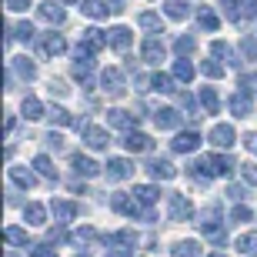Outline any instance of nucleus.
<instances>
[{
	"label": "nucleus",
	"mask_w": 257,
	"mask_h": 257,
	"mask_svg": "<svg viewBox=\"0 0 257 257\" xmlns=\"http://www.w3.org/2000/svg\"><path fill=\"white\" fill-rule=\"evenodd\" d=\"M234 167H237V164L230 161V157H224V154H207V157H200V161L194 164V174H197V177H230Z\"/></svg>",
	"instance_id": "1"
},
{
	"label": "nucleus",
	"mask_w": 257,
	"mask_h": 257,
	"mask_svg": "<svg viewBox=\"0 0 257 257\" xmlns=\"http://www.w3.org/2000/svg\"><path fill=\"white\" fill-rule=\"evenodd\" d=\"M200 234L210 240V244H224V220H220V210H217V204L214 207H207L204 210V217H200Z\"/></svg>",
	"instance_id": "2"
},
{
	"label": "nucleus",
	"mask_w": 257,
	"mask_h": 257,
	"mask_svg": "<svg viewBox=\"0 0 257 257\" xmlns=\"http://www.w3.org/2000/svg\"><path fill=\"white\" fill-rule=\"evenodd\" d=\"M110 207H114L117 214H124V217H141L144 214V220H154L151 210H141V200L131 197V194H114V197H110Z\"/></svg>",
	"instance_id": "3"
},
{
	"label": "nucleus",
	"mask_w": 257,
	"mask_h": 257,
	"mask_svg": "<svg viewBox=\"0 0 257 257\" xmlns=\"http://www.w3.org/2000/svg\"><path fill=\"white\" fill-rule=\"evenodd\" d=\"M90 70H94V50H87L84 44H80V47H77V60H74V67H70V74L90 87Z\"/></svg>",
	"instance_id": "4"
},
{
	"label": "nucleus",
	"mask_w": 257,
	"mask_h": 257,
	"mask_svg": "<svg viewBox=\"0 0 257 257\" xmlns=\"http://www.w3.org/2000/svg\"><path fill=\"white\" fill-rule=\"evenodd\" d=\"M167 214H171L174 224H184V220L194 217V204L184 194H171V200H167Z\"/></svg>",
	"instance_id": "5"
},
{
	"label": "nucleus",
	"mask_w": 257,
	"mask_h": 257,
	"mask_svg": "<svg viewBox=\"0 0 257 257\" xmlns=\"http://www.w3.org/2000/svg\"><path fill=\"white\" fill-rule=\"evenodd\" d=\"M100 87H104L107 97H124L127 87H124V74L117 70V67H107L104 74H100Z\"/></svg>",
	"instance_id": "6"
},
{
	"label": "nucleus",
	"mask_w": 257,
	"mask_h": 257,
	"mask_svg": "<svg viewBox=\"0 0 257 257\" xmlns=\"http://www.w3.org/2000/svg\"><path fill=\"white\" fill-rule=\"evenodd\" d=\"M217 151H230L234 144H237V134H234V127L230 124H214L210 127V137H207Z\"/></svg>",
	"instance_id": "7"
},
{
	"label": "nucleus",
	"mask_w": 257,
	"mask_h": 257,
	"mask_svg": "<svg viewBox=\"0 0 257 257\" xmlns=\"http://www.w3.org/2000/svg\"><path fill=\"white\" fill-rule=\"evenodd\" d=\"M197 147H200V134H197V131H181V134L171 141V151H174V154H194Z\"/></svg>",
	"instance_id": "8"
},
{
	"label": "nucleus",
	"mask_w": 257,
	"mask_h": 257,
	"mask_svg": "<svg viewBox=\"0 0 257 257\" xmlns=\"http://www.w3.org/2000/svg\"><path fill=\"white\" fill-rule=\"evenodd\" d=\"M50 210H54L57 224H70L80 214V204H74V200H50Z\"/></svg>",
	"instance_id": "9"
},
{
	"label": "nucleus",
	"mask_w": 257,
	"mask_h": 257,
	"mask_svg": "<svg viewBox=\"0 0 257 257\" xmlns=\"http://www.w3.org/2000/svg\"><path fill=\"white\" fill-rule=\"evenodd\" d=\"M107 127H117V131H134V127H137V114L114 107V110H107Z\"/></svg>",
	"instance_id": "10"
},
{
	"label": "nucleus",
	"mask_w": 257,
	"mask_h": 257,
	"mask_svg": "<svg viewBox=\"0 0 257 257\" xmlns=\"http://www.w3.org/2000/svg\"><path fill=\"white\" fill-rule=\"evenodd\" d=\"M64 50H67V40L60 37V34H54V30H50V34H44V37H40V54H44V57H60Z\"/></svg>",
	"instance_id": "11"
},
{
	"label": "nucleus",
	"mask_w": 257,
	"mask_h": 257,
	"mask_svg": "<svg viewBox=\"0 0 257 257\" xmlns=\"http://www.w3.org/2000/svg\"><path fill=\"white\" fill-rule=\"evenodd\" d=\"M164 40L161 37H147L144 40V47H141V57H144V64H161L164 60Z\"/></svg>",
	"instance_id": "12"
},
{
	"label": "nucleus",
	"mask_w": 257,
	"mask_h": 257,
	"mask_svg": "<svg viewBox=\"0 0 257 257\" xmlns=\"http://www.w3.org/2000/svg\"><path fill=\"white\" fill-rule=\"evenodd\" d=\"M84 144L90 147V151H104L107 144H110V137H107V131H104V127L84 124Z\"/></svg>",
	"instance_id": "13"
},
{
	"label": "nucleus",
	"mask_w": 257,
	"mask_h": 257,
	"mask_svg": "<svg viewBox=\"0 0 257 257\" xmlns=\"http://www.w3.org/2000/svg\"><path fill=\"white\" fill-rule=\"evenodd\" d=\"M154 124L161 127V131H177L181 127V114L174 107H157L154 110Z\"/></svg>",
	"instance_id": "14"
},
{
	"label": "nucleus",
	"mask_w": 257,
	"mask_h": 257,
	"mask_svg": "<svg viewBox=\"0 0 257 257\" xmlns=\"http://www.w3.org/2000/svg\"><path fill=\"white\" fill-rule=\"evenodd\" d=\"M124 147H127L131 154H147V151H154V141L147 137V134H141V131H127Z\"/></svg>",
	"instance_id": "15"
},
{
	"label": "nucleus",
	"mask_w": 257,
	"mask_h": 257,
	"mask_svg": "<svg viewBox=\"0 0 257 257\" xmlns=\"http://www.w3.org/2000/svg\"><path fill=\"white\" fill-rule=\"evenodd\" d=\"M147 171H151L154 181H174V177H177V167H174L171 161H164V157H154V161L147 164Z\"/></svg>",
	"instance_id": "16"
},
{
	"label": "nucleus",
	"mask_w": 257,
	"mask_h": 257,
	"mask_svg": "<svg viewBox=\"0 0 257 257\" xmlns=\"http://www.w3.org/2000/svg\"><path fill=\"white\" fill-rule=\"evenodd\" d=\"M107 177H110V181L134 177V164L127 161V157H110V161H107Z\"/></svg>",
	"instance_id": "17"
},
{
	"label": "nucleus",
	"mask_w": 257,
	"mask_h": 257,
	"mask_svg": "<svg viewBox=\"0 0 257 257\" xmlns=\"http://www.w3.org/2000/svg\"><path fill=\"white\" fill-rule=\"evenodd\" d=\"M107 40H110V47L117 50V54H127L134 44V34L127 27H114V30H107Z\"/></svg>",
	"instance_id": "18"
},
{
	"label": "nucleus",
	"mask_w": 257,
	"mask_h": 257,
	"mask_svg": "<svg viewBox=\"0 0 257 257\" xmlns=\"http://www.w3.org/2000/svg\"><path fill=\"white\" fill-rule=\"evenodd\" d=\"M37 14H40V20H47V24H64V20H67V10L60 7V4H54V0L40 4Z\"/></svg>",
	"instance_id": "19"
},
{
	"label": "nucleus",
	"mask_w": 257,
	"mask_h": 257,
	"mask_svg": "<svg viewBox=\"0 0 257 257\" xmlns=\"http://www.w3.org/2000/svg\"><path fill=\"white\" fill-rule=\"evenodd\" d=\"M74 174L77 177H97V174H100V164L84 157V154H74Z\"/></svg>",
	"instance_id": "20"
},
{
	"label": "nucleus",
	"mask_w": 257,
	"mask_h": 257,
	"mask_svg": "<svg viewBox=\"0 0 257 257\" xmlns=\"http://www.w3.org/2000/svg\"><path fill=\"white\" fill-rule=\"evenodd\" d=\"M107 44H110V40H107L104 30H97V27H87V30H84V47H87V50L100 54V50H104Z\"/></svg>",
	"instance_id": "21"
},
{
	"label": "nucleus",
	"mask_w": 257,
	"mask_h": 257,
	"mask_svg": "<svg viewBox=\"0 0 257 257\" xmlns=\"http://www.w3.org/2000/svg\"><path fill=\"white\" fill-rule=\"evenodd\" d=\"M197 24H200V30H207V34H217V27H220V17H217V10H210V7H200V10H197Z\"/></svg>",
	"instance_id": "22"
},
{
	"label": "nucleus",
	"mask_w": 257,
	"mask_h": 257,
	"mask_svg": "<svg viewBox=\"0 0 257 257\" xmlns=\"http://www.w3.org/2000/svg\"><path fill=\"white\" fill-rule=\"evenodd\" d=\"M34 167H37V174L44 177V181L57 184V167H54V161H50L47 154H40V157H34Z\"/></svg>",
	"instance_id": "23"
},
{
	"label": "nucleus",
	"mask_w": 257,
	"mask_h": 257,
	"mask_svg": "<svg viewBox=\"0 0 257 257\" xmlns=\"http://www.w3.org/2000/svg\"><path fill=\"white\" fill-rule=\"evenodd\" d=\"M234 247H237V254H244V257H257V230L240 234V237L234 240Z\"/></svg>",
	"instance_id": "24"
},
{
	"label": "nucleus",
	"mask_w": 257,
	"mask_h": 257,
	"mask_svg": "<svg viewBox=\"0 0 257 257\" xmlns=\"http://www.w3.org/2000/svg\"><path fill=\"white\" fill-rule=\"evenodd\" d=\"M47 117H50V124H57V127H80V120L74 114H67L64 107H50Z\"/></svg>",
	"instance_id": "25"
},
{
	"label": "nucleus",
	"mask_w": 257,
	"mask_h": 257,
	"mask_svg": "<svg viewBox=\"0 0 257 257\" xmlns=\"http://www.w3.org/2000/svg\"><path fill=\"white\" fill-rule=\"evenodd\" d=\"M24 217H27V224L40 227V224H47V207L44 204H24Z\"/></svg>",
	"instance_id": "26"
},
{
	"label": "nucleus",
	"mask_w": 257,
	"mask_h": 257,
	"mask_svg": "<svg viewBox=\"0 0 257 257\" xmlns=\"http://www.w3.org/2000/svg\"><path fill=\"white\" fill-rule=\"evenodd\" d=\"M107 247H134L137 244V234L134 230H117V234H110V237H104Z\"/></svg>",
	"instance_id": "27"
},
{
	"label": "nucleus",
	"mask_w": 257,
	"mask_h": 257,
	"mask_svg": "<svg viewBox=\"0 0 257 257\" xmlns=\"http://www.w3.org/2000/svg\"><path fill=\"white\" fill-rule=\"evenodd\" d=\"M80 10H84L87 17H94V20H104L114 7H104V0H80Z\"/></svg>",
	"instance_id": "28"
},
{
	"label": "nucleus",
	"mask_w": 257,
	"mask_h": 257,
	"mask_svg": "<svg viewBox=\"0 0 257 257\" xmlns=\"http://www.w3.org/2000/svg\"><path fill=\"white\" fill-rule=\"evenodd\" d=\"M137 24H141L144 30H151V34H164V20H161V14H154V10H144L141 17H137Z\"/></svg>",
	"instance_id": "29"
},
{
	"label": "nucleus",
	"mask_w": 257,
	"mask_h": 257,
	"mask_svg": "<svg viewBox=\"0 0 257 257\" xmlns=\"http://www.w3.org/2000/svg\"><path fill=\"white\" fill-rule=\"evenodd\" d=\"M230 114L234 117H250V94H234L230 97Z\"/></svg>",
	"instance_id": "30"
},
{
	"label": "nucleus",
	"mask_w": 257,
	"mask_h": 257,
	"mask_svg": "<svg viewBox=\"0 0 257 257\" xmlns=\"http://www.w3.org/2000/svg\"><path fill=\"white\" fill-rule=\"evenodd\" d=\"M200 107H204V114H217L220 110V97H217L214 87H204L200 90Z\"/></svg>",
	"instance_id": "31"
},
{
	"label": "nucleus",
	"mask_w": 257,
	"mask_h": 257,
	"mask_svg": "<svg viewBox=\"0 0 257 257\" xmlns=\"http://www.w3.org/2000/svg\"><path fill=\"white\" fill-rule=\"evenodd\" d=\"M10 181L20 184L24 191H30V187L37 184V177H34V171H27V167H10Z\"/></svg>",
	"instance_id": "32"
},
{
	"label": "nucleus",
	"mask_w": 257,
	"mask_h": 257,
	"mask_svg": "<svg viewBox=\"0 0 257 257\" xmlns=\"http://www.w3.org/2000/svg\"><path fill=\"white\" fill-rule=\"evenodd\" d=\"M164 14L171 20H187L191 7H187V0H167V4H164Z\"/></svg>",
	"instance_id": "33"
},
{
	"label": "nucleus",
	"mask_w": 257,
	"mask_h": 257,
	"mask_svg": "<svg viewBox=\"0 0 257 257\" xmlns=\"http://www.w3.org/2000/svg\"><path fill=\"white\" fill-rule=\"evenodd\" d=\"M210 54H214V57H220L224 64H230V67H237V64H240V60L234 57L230 44H224V40H214V44H210Z\"/></svg>",
	"instance_id": "34"
},
{
	"label": "nucleus",
	"mask_w": 257,
	"mask_h": 257,
	"mask_svg": "<svg viewBox=\"0 0 257 257\" xmlns=\"http://www.w3.org/2000/svg\"><path fill=\"white\" fill-rule=\"evenodd\" d=\"M134 197L141 200L144 207H151V204H157L161 191H157V187H151V184H141V187H134Z\"/></svg>",
	"instance_id": "35"
},
{
	"label": "nucleus",
	"mask_w": 257,
	"mask_h": 257,
	"mask_svg": "<svg viewBox=\"0 0 257 257\" xmlns=\"http://www.w3.org/2000/svg\"><path fill=\"white\" fill-rule=\"evenodd\" d=\"M171 254L174 257H200V244L197 240H177L171 247Z\"/></svg>",
	"instance_id": "36"
},
{
	"label": "nucleus",
	"mask_w": 257,
	"mask_h": 257,
	"mask_svg": "<svg viewBox=\"0 0 257 257\" xmlns=\"http://www.w3.org/2000/svg\"><path fill=\"white\" fill-rule=\"evenodd\" d=\"M24 117L27 120H40V117H47V110H44V104L37 97H24Z\"/></svg>",
	"instance_id": "37"
},
{
	"label": "nucleus",
	"mask_w": 257,
	"mask_h": 257,
	"mask_svg": "<svg viewBox=\"0 0 257 257\" xmlns=\"http://www.w3.org/2000/svg\"><path fill=\"white\" fill-rule=\"evenodd\" d=\"M220 7H224V17L230 20V24H237L244 20V10H240V0H220Z\"/></svg>",
	"instance_id": "38"
},
{
	"label": "nucleus",
	"mask_w": 257,
	"mask_h": 257,
	"mask_svg": "<svg viewBox=\"0 0 257 257\" xmlns=\"http://www.w3.org/2000/svg\"><path fill=\"white\" fill-rule=\"evenodd\" d=\"M174 80H177V77H167V74H154V77H151V87L157 90V94H174V90H177V87H174Z\"/></svg>",
	"instance_id": "39"
},
{
	"label": "nucleus",
	"mask_w": 257,
	"mask_h": 257,
	"mask_svg": "<svg viewBox=\"0 0 257 257\" xmlns=\"http://www.w3.org/2000/svg\"><path fill=\"white\" fill-rule=\"evenodd\" d=\"M174 77H177V80H181V84H191L194 80V64L191 60H177V64H174Z\"/></svg>",
	"instance_id": "40"
},
{
	"label": "nucleus",
	"mask_w": 257,
	"mask_h": 257,
	"mask_svg": "<svg viewBox=\"0 0 257 257\" xmlns=\"http://www.w3.org/2000/svg\"><path fill=\"white\" fill-rule=\"evenodd\" d=\"M174 50H177V57H191L194 50H197V40L184 34V37H177V40H174Z\"/></svg>",
	"instance_id": "41"
},
{
	"label": "nucleus",
	"mask_w": 257,
	"mask_h": 257,
	"mask_svg": "<svg viewBox=\"0 0 257 257\" xmlns=\"http://www.w3.org/2000/svg\"><path fill=\"white\" fill-rule=\"evenodd\" d=\"M4 237H7L10 244H17V247H34L30 237H27V230H20V227H7V230H4Z\"/></svg>",
	"instance_id": "42"
},
{
	"label": "nucleus",
	"mask_w": 257,
	"mask_h": 257,
	"mask_svg": "<svg viewBox=\"0 0 257 257\" xmlns=\"http://www.w3.org/2000/svg\"><path fill=\"white\" fill-rule=\"evenodd\" d=\"M10 60H14V67H17V74L24 77V80H34V77H37V67L30 64L27 57H10Z\"/></svg>",
	"instance_id": "43"
},
{
	"label": "nucleus",
	"mask_w": 257,
	"mask_h": 257,
	"mask_svg": "<svg viewBox=\"0 0 257 257\" xmlns=\"http://www.w3.org/2000/svg\"><path fill=\"white\" fill-rule=\"evenodd\" d=\"M200 74L210 77V80H220V77H224V64H217V60L210 57V60H204V64H200Z\"/></svg>",
	"instance_id": "44"
},
{
	"label": "nucleus",
	"mask_w": 257,
	"mask_h": 257,
	"mask_svg": "<svg viewBox=\"0 0 257 257\" xmlns=\"http://www.w3.org/2000/svg\"><path fill=\"white\" fill-rule=\"evenodd\" d=\"M240 54L247 60H257V37H240Z\"/></svg>",
	"instance_id": "45"
},
{
	"label": "nucleus",
	"mask_w": 257,
	"mask_h": 257,
	"mask_svg": "<svg viewBox=\"0 0 257 257\" xmlns=\"http://www.w3.org/2000/svg\"><path fill=\"white\" fill-rule=\"evenodd\" d=\"M250 217H254V214H250V207H244V204H237V207L230 210V220H234V224H247Z\"/></svg>",
	"instance_id": "46"
},
{
	"label": "nucleus",
	"mask_w": 257,
	"mask_h": 257,
	"mask_svg": "<svg viewBox=\"0 0 257 257\" xmlns=\"http://www.w3.org/2000/svg\"><path fill=\"white\" fill-rule=\"evenodd\" d=\"M240 177H244V181L250 184V187H257V164H240Z\"/></svg>",
	"instance_id": "47"
},
{
	"label": "nucleus",
	"mask_w": 257,
	"mask_h": 257,
	"mask_svg": "<svg viewBox=\"0 0 257 257\" xmlns=\"http://www.w3.org/2000/svg\"><path fill=\"white\" fill-rule=\"evenodd\" d=\"M181 107L191 114V120H200V114H197V104H194V97L191 94H181Z\"/></svg>",
	"instance_id": "48"
},
{
	"label": "nucleus",
	"mask_w": 257,
	"mask_h": 257,
	"mask_svg": "<svg viewBox=\"0 0 257 257\" xmlns=\"http://www.w3.org/2000/svg\"><path fill=\"white\" fill-rule=\"evenodd\" d=\"M14 37H20V40H27V44H30V40H34V27L24 20V24H17V27H14Z\"/></svg>",
	"instance_id": "49"
},
{
	"label": "nucleus",
	"mask_w": 257,
	"mask_h": 257,
	"mask_svg": "<svg viewBox=\"0 0 257 257\" xmlns=\"http://www.w3.org/2000/svg\"><path fill=\"white\" fill-rule=\"evenodd\" d=\"M227 197L230 200H244V197H250V191L244 187V184H230V187H227Z\"/></svg>",
	"instance_id": "50"
},
{
	"label": "nucleus",
	"mask_w": 257,
	"mask_h": 257,
	"mask_svg": "<svg viewBox=\"0 0 257 257\" xmlns=\"http://www.w3.org/2000/svg\"><path fill=\"white\" fill-rule=\"evenodd\" d=\"M30 257H57V250L50 247V244H34V247H30Z\"/></svg>",
	"instance_id": "51"
},
{
	"label": "nucleus",
	"mask_w": 257,
	"mask_h": 257,
	"mask_svg": "<svg viewBox=\"0 0 257 257\" xmlns=\"http://www.w3.org/2000/svg\"><path fill=\"white\" fill-rule=\"evenodd\" d=\"M237 87H240V90H244V94H257V77H240V80H237Z\"/></svg>",
	"instance_id": "52"
},
{
	"label": "nucleus",
	"mask_w": 257,
	"mask_h": 257,
	"mask_svg": "<svg viewBox=\"0 0 257 257\" xmlns=\"http://www.w3.org/2000/svg\"><path fill=\"white\" fill-rule=\"evenodd\" d=\"M44 144H47L50 151H60V147H64V137H60V134H54V131H50L47 137H44Z\"/></svg>",
	"instance_id": "53"
},
{
	"label": "nucleus",
	"mask_w": 257,
	"mask_h": 257,
	"mask_svg": "<svg viewBox=\"0 0 257 257\" xmlns=\"http://www.w3.org/2000/svg\"><path fill=\"white\" fill-rule=\"evenodd\" d=\"M30 4H34V0H7V10L10 14H20V10H27Z\"/></svg>",
	"instance_id": "54"
},
{
	"label": "nucleus",
	"mask_w": 257,
	"mask_h": 257,
	"mask_svg": "<svg viewBox=\"0 0 257 257\" xmlns=\"http://www.w3.org/2000/svg\"><path fill=\"white\" fill-rule=\"evenodd\" d=\"M240 10H244V20L257 17V0H240Z\"/></svg>",
	"instance_id": "55"
},
{
	"label": "nucleus",
	"mask_w": 257,
	"mask_h": 257,
	"mask_svg": "<svg viewBox=\"0 0 257 257\" xmlns=\"http://www.w3.org/2000/svg\"><path fill=\"white\" fill-rule=\"evenodd\" d=\"M70 240H97V230L94 227H80V234H74Z\"/></svg>",
	"instance_id": "56"
},
{
	"label": "nucleus",
	"mask_w": 257,
	"mask_h": 257,
	"mask_svg": "<svg viewBox=\"0 0 257 257\" xmlns=\"http://www.w3.org/2000/svg\"><path fill=\"white\" fill-rule=\"evenodd\" d=\"M107 257H134V247H114Z\"/></svg>",
	"instance_id": "57"
},
{
	"label": "nucleus",
	"mask_w": 257,
	"mask_h": 257,
	"mask_svg": "<svg viewBox=\"0 0 257 257\" xmlns=\"http://www.w3.org/2000/svg\"><path fill=\"white\" fill-rule=\"evenodd\" d=\"M244 147H247L250 154H257V134H247V137H244Z\"/></svg>",
	"instance_id": "58"
},
{
	"label": "nucleus",
	"mask_w": 257,
	"mask_h": 257,
	"mask_svg": "<svg viewBox=\"0 0 257 257\" xmlns=\"http://www.w3.org/2000/svg\"><path fill=\"white\" fill-rule=\"evenodd\" d=\"M50 94H57V97H64V94H67V87L60 84V80H50Z\"/></svg>",
	"instance_id": "59"
},
{
	"label": "nucleus",
	"mask_w": 257,
	"mask_h": 257,
	"mask_svg": "<svg viewBox=\"0 0 257 257\" xmlns=\"http://www.w3.org/2000/svg\"><path fill=\"white\" fill-rule=\"evenodd\" d=\"M7 257H17V254H14V250H7Z\"/></svg>",
	"instance_id": "60"
},
{
	"label": "nucleus",
	"mask_w": 257,
	"mask_h": 257,
	"mask_svg": "<svg viewBox=\"0 0 257 257\" xmlns=\"http://www.w3.org/2000/svg\"><path fill=\"white\" fill-rule=\"evenodd\" d=\"M74 257H90V254H74Z\"/></svg>",
	"instance_id": "61"
},
{
	"label": "nucleus",
	"mask_w": 257,
	"mask_h": 257,
	"mask_svg": "<svg viewBox=\"0 0 257 257\" xmlns=\"http://www.w3.org/2000/svg\"><path fill=\"white\" fill-rule=\"evenodd\" d=\"M207 257H224V254H207Z\"/></svg>",
	"instance_id": "62"
},
{
	"label": "nucleus",
	"mask_w": 257,
	"mask_h": 257,
	"mask_svg": "<svg viewBox=\"0 0 257 257\" xmlns=\"http://www.w3.org/2000/svg\"><path fill=\"white\" fill-rule=\"evenodd\" d=\"M64 4H77V0H64Z\"/></svg>",
	"instance_id": "63"
},
{
	"label": "nucleus",
	"mask_w": 257,
	"mask_h": 257,
	"mask_svg": "<svg viewBox=\"0 0 257 257\" xmlns=\"http://www.w3.org/2000/svg\"><path fill=\"white\" fill-rule=\"evenodd\" d=\"M114 4H120V0H114Z\"/></svg>",
	"instance_id": "64"
}]
</instances>
